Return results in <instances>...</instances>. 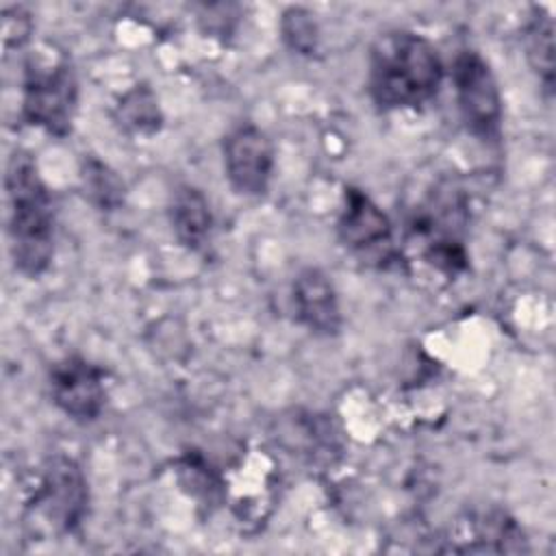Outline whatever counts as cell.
Listing matches in <instances>:
<instances>
[{
  "instance_id": "1",
  "label": "cell",
  "mask_w": 556,
  "mask_h": 556,
  "mask_svg": "<svg viewBox=\"0 0 556 556\" xmlns=\"http://www.w3.org/2000/svg\"><path fill=\"white\" fill-rule=\"evenodd\" d=\"M4 187L11 258L22 274L37 278L54 256V211L50 191L28 152L15 150L11 154Z\"/></svg>"
},
{
  "instance_id": "2",
  "label": "cell",
  "mask_w": 556,
  "mask_h": 556,
  "mask_svg": "<svg viewBox=\"0 0 556 556\" xmlns=\"http://www.w3.org/2000/svg\"><path fill=\"white\" fill-rule=\"evenodd\" d=\"M441 80V56L426 37L408 30H391L374 41L367 85L378 106H419L434 98Z\"/></svg>"
},
{
  "instance_id": "3",
  "label": "cell",
  "mask_w": 556,
  "mask_h": 556,
  "mask_svg": "<svg viewBox=\"0 0 556 556\" xmlns=\"http://www.w3.org/2000/svg\"><path fill=\"white\" fill-rule=\"evenodd\" d=\"M78 109V80L67 61L28 63L22 85V115L50 135L65 137Z\"/></svg>"
},
{
  "instance_id": "4",
  "label": "cell",
  "mask_w": 556,
  "mask_h": 556,
  "mask_svg": "<svg viewBox=\"0 0 556 556\" xmlns=\"http://www.w3.org/2000/svg\"><path fill=\"white\" fill-rule=\"evenodd\" d=\"M337 230L343 245L358 258L378 267H391L397 263L391 222L365 191L345 187Z\"/></svg>"
},
{
  "instance_id": "5",
  "label": "cell",
  "mask_w": 556,
  "mask_h": 556,
  "mask_svg": "<svg viewBox=\"0 0 556 556\" xmlns=\"http://www.w3.org/2000/svg\"><path fill=\"white\" fill-rule=\"evenodd\" d=\"M454 89L467 128L482 139H495L502 128V96L491 65L473 50L454 61Z\"/></svg>"
},
{
  "instance_id": "6",
  "label": "cell",
  "mask_w": 556,
  "mask_h": 556,
  "mask_svg": "<svg viewBox=\"0 0 556 556\" xmlns=\"http://www.w3.org/2000/svg\"><path fill=\"white\" fill-rule=\"evenodd\" d=\"M30 508L59 532H74L87 513V482L80 467L67 456L43 465Z\"/></svg>"
},
{
  "instance_id": "7",
  "label": "cell",
  "mask_w": 556,
  "mask_h": 556,
  "mask_svg": "<svg viewBox=\"0 0 556 556\" xmlns=\"http://www.w3.org/2000/svg\"><path fill=\"white\" fill-rule=\"evenodd\" d=\"M224 169L230 185L243 195L267 191L274 174L271 139L254 124H241L224 137Z\"/></svg>"
},
{
  "instance_id": "8",
  "label": "cell",
  "mask_w": 556,
  "mask_h": 556,
  "mask_svg": "<svg viewBox=\"0 0 556 556\" xmlns=\"http://www.w3.org/2000/svg\"><path fill=\"white\" fill-rule=\"evenodd\" d=\"M52 402L74 421H93L106 402L104 374L80 356H67L50 369Z\"/></svg>"
},
{
  "instance_id": "9",
  "label": "cell",
  "mask_w": 556,
  "mask_h": 556,
  "mask_svg": "<svg viewBox=\"0 0 556 556\" xmlns=\"http://www.w3.org/2000/svg\"><path fill=\"white\" fill-rule=\"evenodd\" d=\"M293 308L313 334L334 337L341 330V306L332 280L317 267H308L293 280Z\"/></svg>"
},
{
  "instance_id": "10",
  "label": "cell",
  "mask_w": 556,
  "mask_h": 556,
  "mask_svg": "<svg viewBox=\"0 0 556 556\" xmlns=\"http://www.w3.org/2000/svg\"><path fill=\"white\" fill-rule=\"evenodd\" d=\"M169 219L174 226V232L178 241L191 250H200L206 245L213 217L206 195L191 187L182 185L174 191L172 204H169Z\"/></svg>"
},
{
  "instance_id": "11",
  "label": "cell",
  "mask_w": 556,
  "mask_h": 556,
  "mask_svg": "<svg viewBox=\"0 0 556 556\" xmlns=\"http://www.w3.org/2000/svg\"><path fill=\"white\" fill-rule=\"evenodd\" d=\"M526 56L543 87L554 89V22L543 9H534L523 30Z\"/></svg>"
},
{
  "instance_id": "12",
  "label": "cell",
  "mask_w": 556,
  "mask_h": 556,
  "mask_svg": "<svg viewBox=\"0 0 556 556\" xmlns=\"http://www.w3.org/2000/svg\"><path fill=\"white\" fill-rule=\"evenodd\" d=\"M117 119L124 128L132 132H139V135L156 132L161 126V111L154 93L143 85L128 91L117 106Z\"/></svg>"
},
{
  "instance_id": "13",
  "label": "cell",
  "mask_w": 556,
  "mask_h": 556,
  "mask_svg": "<svg viewBox=\"0 0 556 556\" xmlns=\"http://www.w3.org/2000/svg\"><path fill=\"white\" fill-rule=\"evenodd\" d=\"M282 35L287 39V43L302 52V54H311L317 46V26L313 15L306 9L293 7L289 11H285L282 15Z\"/></svg>"
},
{
  "instance_id": "14",
  "label": "cell",
  "mask_w": 556,
  "mask_h": 556,
  "mask_svg": "<svg viewBox=\"0 0 556 556\" xmlns=\"http://www.w3.org/2000/svg\"><path fill=\"white\" fill-rule=\"evenodd\" d=\"M85 182L91 191L93 198H98V202L102 206H115L122 200V182L117 180V176L102 163L91 161L85 169Z\"/></svg>"
},
{
  "instance_id": "15",
  "label": "cell",
  "mask_w": 556,
  "mask_h": 556,
  "mask_svg": "<svg viewBox=\"0 0 556 556\" xmlns=\"http://www.w3.org/2000/svg\"><path fill=\"white\" fill-rule=\"evenodd\" d=\"M33 30V20L22 7H7L2 11V37L4 48L22 46Z\"/></svg>"
}]
</instances>
